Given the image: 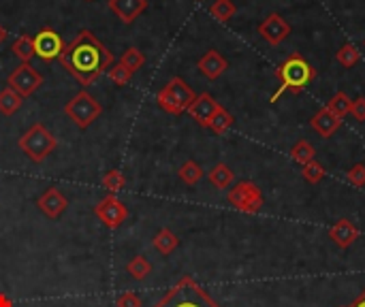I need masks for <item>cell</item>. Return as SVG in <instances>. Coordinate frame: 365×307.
<instances>
[{"label": "cell", "mask_w": 365, "mask_h": 307, "mask_svg": "<svg viewBox=\"0 0 365 307\" xmlns=\"http://www.w3.org/2000/svg\"><path fill=\"white\" fill-rule=\"evenodd\" d=\"M178 175H180V180H182L186 186H196L199 182L203 180V166L199 164V162H194V160H186V162L180 166Z\"/></svg>", "instance_id": "44dd1931"}, {"label": "cell", "mask_w": 365, "mask_h": 307, "mask_svg": "<svg viewBox=\"0 0 365 307\" xmlns=\"http://www.w3.org/2000/svg\"><path fill=\"white\" fill-rule=\"evenodd\" d=\"M258 34L261 37L267 41L270 45H280L288 34H290V24L282 17V15H278V13H272V15H267L265 17L261 24H258Z\"/></svg>", "instance_id": "8fae6325"}, {"label": "cell", "mask_w": 365, "mask_h": 307, "mask_svg": "<svg viewBox=\"0 0 365 307\" xmlns=\"http://www.w3.org/2000/svg\"><path fill=\"white\" fill-rule=\"evenodd\" d=\"M314 148L306 141V139H302V141H297L295 145H293V150H290V156H293V160L295 162H300V164H308V162H312L314 160Z\"/></svg>", "instance_id": "83f0119b"}, {"label": "cell", "mask_w": 365, "mask_h": 307, "mask_svg": "<svg viewBox=\"0 0 365 307\" xmlns=\"http://www.w3.org/2000/svg\"><path fill=\"white\" fill-rule=\"evenodd\" d=\"M196 66H199V71H201L203 77H208V79L214 81V79H218V77L226 71L228 62H226V58H224L220 52L210 49V52H205L201 58H199Z\"/></svg>", "instance_id": "9a60e30c"}, {"label": "cell", "mask_w": 365, "mask_h": 307, "mask_svg": "<svg viewBox=\"0 0 365 307\" xmlns=\"http://www.w3.org/2000/svg\"><path fill=\"white\" fill-rule=\"evenodd\" d=\"M37 207L41 210V214H45L49 220H58L64 210L69 207V200L66 196L58 190V188H47L39 198H37Z\"/></svg>", "instance_id": "4fadbf2b"}, {"label": "cell", "mask_w": 365, "mask_h": 307, "mask_svg": "<svg viewBox=\"0 0 365 307\" xmlns=\"http://www.w3.org/2000/svg\"><path fill=\"white\" fill-rule=\"evenodd\" d=\"M22 102H24V98L15 90H11L9 86L0 90V113H3V116L17 113L20 107H22Z\"/></svg>", "instance_id": "ffe728a7"}, {"label": "cell", "mask_w": 365, "mask_h": 307, "mask_svg": "<svg viewBox=\"0 0 365 307\" xmlns=\"http://www.w3.org/2000/svg\"><path fill=\"white\" fill-rule=\"evenodd\" d=\"M233 122H235V118L231 116L224 107H218L216 109V113L212 116V120H210V124H208V128L210 130H214L216 134H224L231 126H233Z\"/></svg>", "instance_id": "d4e9b609"}, {"label": "cell", "mask_w": 365, "mask_h": 307, "mask_svg": "<svg viewBox=\"0 0 365 307\" xmlns=\"http://www.w3.org/2000/svg\"><path fill=\"white\" fill-rule=\"evenodd\" d=\"M325 173H327L325 166H323L320 162H316V160H312V162L304 164V171H302L304 180H306V182H310V184H318V182H323Z\"/></svg>", "instance_id": "f1b7e54d"}, {"label": "cell", "mask_w": 365, "mask_h": 307, "mask_svg": "<svg viewBox=\"0 0 365 307\" xmlns=\"http://www.w3.org/2000/svg\"><path fill=\"white\" fill-rule=\"evenodd\" d=\"M208 180H210V184H212L214 188H218V190H226L231 184L235 182V173H233V171H231L228 164L218 162V164L212 166V171L208 173Z\"/></svg>", "instance_id": "ac0fdd59"}, {"label": "cell", "mask_w": 365, "mask_h": 307, "mask_svg": "<svg viewBox=\"0 0 365 307\" xmlns=\"http://www.w3.org/2000/svg\"><path fill=\"white\" fill-rule=\"evenodd\" d=\"M86 3H92V0H86Z\"/></svg>", "instance_id": "f35d334b"}, {"label": "cell", "mask_w": 365, "mask_h": 307, "mask_svg": "<svg viewBox=\"0 0 365 307\" xmlns=\"http://www.w3.org/2000/svg\"><path fill=\"white\" fill-rule=\"evenodd\" d=\"M60 64L69 75H73L84 90L92 86L109 66L114 64V54L96 39L92 30H81L77 37L64 47Z\"/></svg>", "instance_id": "6da1fadb"}, {"label": "cell", "mask_w": 365, "mask_h": 307, "mask_svg": "<svg viewBox=\"0 0 365 307\" xmlns=\"http://www.w3.org/2000/svg\"><path fill=\"white\" fill-rule=\"evenodd\" d=\"M109 11L122 22V24H132L146 9L148 0H109Z\"/></svg>", "instance_id": "5bb4252c"}, {"label": "cell", "mask_w": 365, "mask_h": 307, "mask_svg": "<svg viewBox=\"0 0 365 307\" xmlns=\"http://www.w3.org/2000/svg\"><path fill=\"white\" fill-rule=\"evenodd\" d=\"M154 307H220L190 276L180 278Z\"/></svg>", "instance_id": "7a4b0ae2"}, {"label": "cell", "mask_w": 365, "mask_h": 307, "mask_svg": "<svg viewBox=\"0 0 365 307\" xmlns=\"http://www.w3.org/2000/svg\"><path fill=\"white\" fill-rule=\"evenodd\" d=\"M350 105H352V100L344 92H338V94H334V98L327 102V109L331 113H336L338 118H344V116L350 113Z\"/></svg>", "instance_id": "4316f807"}, {"label": "cell", "mask_w": 365, "mask_h": 307, "mask_svg": "<svg viewBox=\"0 0 365 307\" xmlns=\"http://www.w3.org/2000/svg\"><path fill=\"white\" fill-rule=\"evenodd\" d=\"M212 17H216L218 22H228L238 13V7L233 5V0H216V3L210 7Z\"/></svg>", "instance_id": "484cf974"}, {"label": "cell", "mask_w": 365, "mask_h": 307, "mask_svg": "<svg viewBox=\"0 0 365 307\" xmlns=\"http://www.w3.org/2000/svg\"><path fill=\"white\" fill-rule=\"evenodd\" d=\"M152 246H154L160 254L169 256L171 252L178 250V246H180V237H178L173 230H169V228H160V230L156 233V237L152 239Z\"/></svg>", "instance_id": "d6986e66"}, {"label": "cell", "mask_w": 365, "mask_h": 307, "mask_svg": "<svg viewBox=\"0 0 365 307\" xmlns=\"http://www.w3.org/2000/svg\"><path fill=\"white\" fill-rule=\"evenodd\" d=\"M11 52L20 62H30L32 58H35V43H32L30 34H22V37H17L11 45Z\"/></svg>", "instance_id": "7402d4cb"}, {"label": "cell", "mask_w": 365, "mask_h": 307, "mask_svg": "<svg viewBox=\"0 0 365 307\" xmlns=\"http://www.w3.org/2000/svg\"><path fill=\"white\" fill-rule=\"evenodd\" d=\"M94 216L98 218V222H103V226L118 228L128 220V207L116 194H109L94 205Z\"/></svg>", "instance_id": "9c48e42d"}, {"label": "cell", "mask_w": 365, "mask_h": 307, "mask_svg": "<svg viewBox=\"0 0 365 307\" xmlns=\"http://www.w3.org/2000/svg\"><path fill=\"white\" fill-rule=\"evenodd\" d=\"M0 307H13V303L7 294H0Z\"/></svg>", "instance_id": "8d00e7d4"}, {"label": "cell", "mask_w": 365, "mask_h": 307, "mask_svg": "<svg viewBox=\"0 0 365 307\" xmlns=\"http://www.w3.org/2000/svg\"><path fill=\"white\" fill-rule=\"evenodd\" d=\"M116 307H141V299L135 292H122L116 301Z\"/></svg>", "instance_id": "836d02e7"}, {"label": "cell", "mask_w": 365, "mask_h": 307, "mask_svg": "<svg viewBox=\"0 0 365 307\" xmlns=\"http://www.w3.org/2000/svg\"><path fill=\"white\" fill-rule=\"evenodd\" d=\"M336 58H338V62H340L342 66H346V68H352V66L361 60L359 49H357L355 45H350V43H346L344 47H340V52L336 54Z\"/></svg>", "instance_id": "f546056e"}, {"label": "cell", "mask_w": 365, "mask_h": 307, "mask_svg": "<svg viewBox=\"0 0 365 307\" xmlns=\"http://www.w3.org/2000/svg\"><path fill=\"white\" fill-rule=\"evenodd\" d=\"M64 113L69 120H73V124L81 130L90 128L103 113L101 102H98L88 90L77 92L69 102L64 105Z\"/></svg>", "instance_id": "8992f818"}, {"label": "cell", "mask_w": 365, "mask_h": 307, "mask_svg": "<svg viewBox=\"0 0 365 307\" xmlns=\"http://www.w3.org/2000/svg\"><path fill=\"white\" fill-rule=\"evenodd\" d=\"M17 145L32 162L41 164L43 160H47L54 154V150L58 148V139L41 122H37L20 136Z\"/></svg>", "instance_id": "277c9868"}, {"label": "cell", "mask_w": 365, "mask_h": 307, "mask_svg": "<svg viewBox=\"0 0 365 307\" xmlns=\"http://www.w3.org/2000/svg\"><path fill=\"white\" fill-rule=\"evenodd\" d=\"M276 75H278V79L282 81V86H280V90L272 96V100H276L284 90H288V92H293V94H300V92L316 77V73H314V68L310 66V62H308L304 56H300V54H290V56L280 64V68L276 71Z\"/></svg>", "instance_id": "3957f363"}, {"label": "cell", "mask_w": 365, "mask_h": 307, "mask_svg": "<svg viewBox=\"0 0 365 307\" xmlns=\"http://www.w3.org/2000/svg\"><path fill=\"white\" fill-rule=\"evenodd\" d=\"M310 126H312V128L323 136V139H329V136H334L336 130H340V126H342V118H338L336 113H331V111L325 107V109H320L318 113L312 116Z\"/></svg>", "instance_id": "e0dca14e"}, {"label": "cell", "mask_w": 365, "mask_h": 307, "mask_svg": "<svg viewBox=\"0 0 365 307\" xmlns=\"http://www.w3.org/2000/svg\"><path fill=\"white\" fill-rule=\"evenodd\" d=\"M329 239H331V242H334L338 248L346 250V248H350V246L357 242V239H359V228H357L348 218H342V220H338L334 226H331Z\"/></svg>", "instance_id": "2e32d148"}, {"label": "cell", "mask_w": 365, "mask_h": 307, "mask_svg": "<svg viewBox=\"0 0 365 307\" xmlns=\"http://www.w3.org/2000/svg\"><path fill=\"white\" fill-rule=\"evenodd\" d=\"M346 180L352 184V186H365V164H355L348 173H346Z\"/></svg>", "instance_id": "d6a6232c"}, {"label": "cell", "mask_w": 365, "mask_h": 307, "mask_svg": "<svg viewBox=\"0 0 365 307\" xmlns=\"http://www.w3.org/2000/svg\"><path fill=\"white\" fill-rule=\"evenodd\" d=\"M43 81H45L43 75L30 62H20L17 68H13L7 77L9 88L15 90L22 98H28V96L35 94L43 86Z\"/></svg>", "instance_id": "ba28073f"}, {"label": "cell", "mask_w": 365, "mask_h": 307, "mask_svg": "<svg viewBox=\"0 0 365 307\" xmlns=\"http://www.w3.org/2000/svg\"><path fill=\"white\" fill-rule=\"evenodd\" d=\"M218 107H220V102H218L212 94L203 92V94H199V96L192 100V105L188 107V113H190V118H192L199 126L208 128V124H210V120H212V116L216 113Z\"/></svg>", "instance_id": "7c38bea8"}, {"label": "cell", "mask_w": 365, "mask_h": 307, "mask_svg": "<svg viewBox=\"0 0 365 307\" xmlns=\"http://www.w3.org/2000/svg\"><path fill=\"white\" fill-rule=\"evenodd\" d=\"M9 37V32H7V28L5 26H0V45L5 43V39Z\"/></svg>", "instance_id": "74e56055"}, {"label": "cell", "mask_w": 365, "mask_h": 307, "mask_svg": "<svg viewBox=\"0 0 365 307\" xmlns=\"http://www.w3.org/2000/svg\"><path fill=\"white\" fill-rule=\"evenodd\" d=\"M348 307H365V288L361 290V294H359V297L348 305Z\"/></svg>", "instance_id": "d590c367"}, {"label": "cell", "mask_w": 365, "mask_h": 307, "mask_svg": "<svg viewBox=\"0 0 365 307\" xmlns=\"http://www.w3.org/2000/svg\"><path fill=\"white\" fill-rule=\"evenodd\" d=\"M226 200L244 214H258L263 210V194L254 182H240L228 190Z\"/></svg>", "instance_id": "52a82bcc"}, {"label": "cell", "mask_w": 365, "mask_h": 307, "mask_svg": "<svg viewBox=\"0 0 365 307\" xmlns=\"http://www.w3.org/2000/svg\"><path fill=\"white\" fill-rule=\"evenodd\" d=\"M32 43H35V56H39L43 62L60 60V56L66 47L64 39L52 28H41L35 37H32Z\"/></svg>", "instance_id": "30bf717a"}, {"label": "cell", "mask_w": 365, "mask_h": 307, "mask_svg": "<svg viewBox=\"0 0 365 307\" xmlns=\"http://www.w3.org/2000/svg\"><path fill=\"white\" fill-rule=\"evenodd\" d=\"M120 64L126 68L128 73H137L139 68H143V64H146V54H143L141 49H137V47H128V49L122 54Z\"/></svg>", "instance_id": "cb8c5ba5"}, {"label": "cell", "mask_w": 365, "mask_h": 307, "mask_svg": "<svg viewBox=\"0 0 365 307\" xmlns=\"http://www.w3.org/2000/svg\"><path fill=\"white\" fill-rule=\"evenodd\" d=\"M194 98H196L194 90L182 77H171L167 86L156 92L158 107L171 116H182L184 111H188Z\"/></svg>", "instance_id": "5b68a950"}, {"label": "cell", "mask_w": 365, "mask_h": 307, "mask_svg": "<svg viewBox=\"0 0 365 307\" xmlns=\"http://www.w3.org/2000/svg\"><path fill=\"white\" fill-rule=\"evenodd\" d=\"M103 186L114 194V192H118V190H122L124 186H126V178H124V173L122 171H118V168H111L109 173L103 178Z\"/></svg>", "instance_id": "4dcf8cb0"}, {"label": "cell", "mask_w": 365, "mask_h": 307, "mask_svg": "<svg viewBox=\"0 0 365 307\" xmlns=\"http://www.w3.org/2000/svg\"><path fill=\"white\" fill-rule=\"evenodd\" d=\"M350 113L357 122H365V98L359 96L352 100V105H350Z\"/></svg>", "instance_id": "e575fe53"}, {"label": "cell", "mask_w": 365, "mask_h": 307, "mask_svg": "<svg viewBox=\"0 0 365 307\" xmlns=\"http://www.w3.org/2000/svg\"><path fill=\"white\" fill-rule=\"evenodd\" d=\"M130 77H132V73H128V71H126V68H124L120 62H116V64H111V66H109V79H111L116 86H120V88L128 86Z\"/></svg>", "instance_id": "1f68e13d"}, {"label": "cell", "mask_w": 365, "mask_h": 307, "mask_svg": "<svg viewBox=\"0 0 365 307\" xmlns=\"http://www.w3.org/2000/svg\"><path fill=\"white\" fill-rule=\"evenodd\" d=\"M346 307H348V305H346Z\"/></svg>", "instance_id": "ab89813d"}, {"label": "cell", "mask_w": 365, "mask_h": 307, "mask_svg": "<svg viewBox=\"0 0 365 307\" xmlns=\"http://www.w3.org/2000/svg\"><path fill=\"white\" fill-rule=\"evenodd\" d=\"M126 273L132 278V280H137V282H141V280H146L150 273H152V265H150V260L146 258V256H135L132 260H128V265H126Z\"/></svg>", "instance_id": "603a6c76"}]
</instances>
